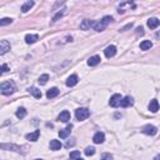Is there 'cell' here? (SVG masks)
Segmentation results:
<instances>
[{"mask_svg":"<svg viewBox=\"0 0 160 160\" xmlns=\"http://www.w3.org/2000/svg\"><path fill=\"white\" fill-rule=\"evenodd\" d=\"M15 90V84L13 81H5L0 85V91H1L3 95H10L13 94Z\"/></svg>","mask_w":160,"mask_h":160,"instance_id":"cell-1","label":"cell"},{"mask_svg":"<svg viewBox=\"0 0 160 160\" xmlns=\"http://www.w3.org/2000/svg\"><path fill=\"white\" fill-rule=\"evenodd\" d=\"M113 20V18L111 16H104L103 19L100 20V21H98V23H95V25H94V30H96V31H104L105 29H106V26H108V24Z\"/></svg>","mask_w":160,"mask_h":160,"instance_id":"cell-2","label":"cell"},{"mask_svg":"<svg viewBox=\"0 0 160 160\" xmlns=\"http://www.w3.org/2000/svg\"><path fill=\"white\" fill-rule=\"evenodd\" d=\"M75 116H76V119L79 121L85 120V119H88L90 116V111L88 110L86 108H80V109H78V110L75 111Z\"/></svg>","mask_w":160,"mask_h":160,"instance_id":"cell-3","label":"cell"},{"mask_svg":"<svg viewBox=\"0 0 160 160\" xmlns=\"http://www.w3.org/2000/svg\"><path fill=\"white\" fill-rule=\"evenodd\" d=\"M121 100H123V98H121L120 94H114L113 96L110 98V100H109V104H110V106H113V108H118V106H120Z\"/></svg>","mask_w":160,"mask_h":160,"instance_id":"cell-4","label":"cell"},{"mask_svg":"<svg viewBox=\"0 0 160 160\" xmlns=\"http://www.w3.org/2000/svg\"><path fill=\"white\" fill-rule=\"evenodd\" d=\"M143 133L146 135H155L156 133H158V129H156L154 125H150V124H148V125H145L144 128H143Z\"/></svg>","mask_w":160,"mask_h":160,"instance_id":"cell-5","label":"cell"},{"mask_svg":"<svg viewBox=\"0 0 160 160\" xmlns=\"http://www.w3.org/2000/svg\"><path fill=\"white\" fill-rule=\"evenodd\" d=\"M10 48L11 46H10L9 42H6V40H1V42H0V55H4L6 52H9Z\"/></svg>","mask_w":160,"mask_h":160,"instance_id":"cell-6","label":"cell"},{"mask_svg":"<svg viewBox=\"0 0 160 160\" xmlns=\"http://www.w3.org/2000/svg\"><path fill=\"white\" fill-rule=\"evenodd\" d=\"M104 54L106 58H113L116 54V46L115 45H109L106 49L104 50Z\"/></svg>","mask_w":160,"mask_h":160,"instance_id":"cell-7","label":"cell"},{"mask_svg":"<svg viewBox=\"0 0 160 160\" xmlns=\"http://www.w3.org/2000/svg\"><path fill=\"white\" fill-rule=\"evenodd\" d=\"M94 25H95V21H93V20H89V19H85L81 21L80 24V28L83 29V30H88V29H90L91 26L94 28Z\"/></svg>","mask_w":160,"mask_h":160,"instance_id":"cell-8","label":"cell"},{"mask_svg":"<svg viewBox=\"0 0 160 160\" xmlns=\"http://www.w3.org/2000/svg\"><path fill=\"white\" fill-rule=\"evenodd\" d=\"M58 120L59 121H63V123H68L70 120V113L68 110H64V111H61L60 115L58 116Z\"/></svg>","mask_w":160,"mask_h":160,"instance_id":"cell-9","label":"cell"},{"mask_svg":"<svg viewBox=\"0 0 160 160\" xmlns=\"http://www.w3.org/2000/svg\"><path fill=\"white\" fill-rule=\"evenodd\" d=\"M71 128H73V125L70 124V125H68L65 129H61V130L59 131V137H60L61 139L68 138V137H69V134H70V131H71Z\"/></svg>","mask_w":160,"mask_h":160,"instance_id":"cell-10","label":"cell"},{"mask_svg":"<svg viewBox=\"0 0 160 160\" xmlns=\"http://www.w3.org/2000/svg\"><path fill=\"white\" fill-rule=\"evenodd\" d=\"M40 137V130H35L34 133H30V134H26V140L29 141H36Z\"/></svg>","mask_w":160,"mask_h":160,"instance_id":"cell-11","label":"cell"},{"mask_svg":"<svg viewBox=\"0 0 160 160\" xmlns=\"http://www.w3.org/2000/svg\"><path fill=\"white\" fill-rule=\"evenodd\" d=\"M133 104H134V100H133V98L131 96H125L124 99L121 100L120 106H123V108H129V106H131Z\"/></svg>","mask_w":160,"mask_h":160,"instance_id":"cell-12","label":"cell"},{"mask_svg":"<svg viewBox=\"0 0 160 160\" xmlns=\"http://www.w3.org/2000/svg\"><path fill=\"white\" fill-rule=\"evenodd\" d=\"M38 40H39V35H36V34H28V35L25 36L26 44H34L35 42H38Z\"/></svg>","mask_w":160,"mask_h":160,"instance_id":"cell-13","label":"cell"},{"mask_svg":"<svg viewBox=\"0 0 160 160\" xmlns=\"http://www.w3.org/2000/svg\"><path fill=\"white\" fill-rule=\"evenodd\" d=\"M104 140H105V135H104V133H100V131L96 133L93 138V141L95 144H101V143H104Z\"/></svg>","mask_w":160,"mask_h":160,"instance_id":"cell-14","label":"cell"},{"mask_svg":"<svg viewBox=\"0 0 160 160\" xmlns=\"http://www.w3.org/2000/svg\"><path fill=\"white\" fill-rule=\"evenodd\" d=\"M78 75H75V74H73V75H70L69 78H68V80H66V85L68 86H75V85L78 84Z\"/></svg>","mask_w":160,"mask_h":160,"instance_id":"cell-15","label":"cell"},{"mask_svg":"<svg viewBox=\"0 0 160 160\" xmlns=\"http://www.w3.org/2000/svg\"><path fill=\"white\" fill-rule=\"evenodd\" d=\"M160 25V20L156 19V18H150L148 20V26L150 29H156L158 26Z\"/></svg>","mask_w":160,"mask_h":160,"instance_id":"cell-16","label":"cell"},{"mask_svg":"<svg viewBox=\"0 0 160 160\" xmlns=\"http://www.w3.org/2000/svg\"><path fill=\"white\" fill-rule=\"evenodd\" d=\"M100 60H101V58L99 55H94V56H91L89 60H88V65L89 66H95V65H98V64L100 63Z\"/></svg>","mask_w":160,"mask_h":160,"instance_id":"cell-17","label":"cell"},{"mask_svg":"<svg viewBox=\"0 0 160 160\" xmlns=\"http://www.w3.org/2000/svg\"><path fill=\"white\" fill-rule=\"evenodd\" d=\"M149 110H150L151 113H156V111L159 110V103L156 99H153L150 103H149Z\"/></svg>","mask_w":160,"mask_h":160,"instance_id":"cell-18","label":"cell"},{"mask_svg":"<svg viewBox=\"0 0 160 160\" xmlns=\"http://www.w3.org/2000/svg\"><path fill=\"white\" fill-rule=\"evenodd\" d=\"M58 95H59V89H58V88H52V89L48 90L46 98H48V99H53V98L58 96Z\"/></svg>","mask_w":160,"mask_h":160,"instance_id":"cell-19","label":"cell"},{"mask_svg":"<svg viewBox=\"0 0 160 160\" xmlns=\"http://www.w3.org/2000/svg\"><path fill=\"white\" fill-rule=\"evenodd\" d=\"M29 93L31 94L34 98H36V99H40V98H42V91H40L38 88H35V86L29 88Z\"/></svg>","mask_w":160,"mask_h":160,"instance_id":"cell-20","label":"cell"},{"mask_svg":"<svg viewBox=\"0 0 160 160\" xmlns=\"http://www.w3.org/2000/svg\"><path fill=\"white\" fill-rule=\"evenodd\" d=\"M1 149H11V150H14V151H18V153H20L21 151V148L20 146H16V145H13V144H1Z\"/></svg>","mask_w":160,"mask_h":160,"instance_id":"cell-21","label":"cell"},{"mask_svg":"<svg viewBox=\"0 0 160 160\" xmlns=\"http://www.w3.org/2000/svg\"><path fill=\"white\" fill-rule=\"evenodd\" d=\"M50 149H52V150H60L61 149V143L59 140L53 139V140L50 141Z\"/></svg>","mask_w":160,"mask_h":160,"instance_id":"cell-22","label":"cell"},{"mask_svg":"<svg viewBox=\"0 0 160 160\" xmlns=\"http://www.w3.org/2000/svg\"><path fill=\"white\" fill-rule=\"evenodd\" d=\"M153 46V43L150 40H144V42L140 43V49L141 50H149Z\"/></svg>","mask_w":160,"mask_h":160,"instance_id":"cell-23","label":"cell"},{"mask_svg":"<svg viewBox=\"0 0 160 160\" xmlns=\"http://www.w3.org/2000/svg\"><path fill=\"white\" fill-rule=\"evenodd\" d=\"M33 6H34V1H26L25 4L21 6V11L23 13H28L29 10L33 8Z\"/></svg>","mask_w":160,"mask_h":160,"instance_id":"cell-24","label":"cell"},{"mask_svg":"<svg viewBox=\"0 0 160 160\" xmlns=\"http://www.w3.org/2000/svg\"><path fill=\"white\" fill-rule=\"evenodd\" d=\"M16 116L19 119H23L26 116V109L25 108H19L18 110H16Z\"/></svg>","mask_w":160,"mask_h":160,"instance_id":"cell-25","label":"cell"},{"mask_svg":"<svg viewBox=\"0 0 160 160\" xmlns=\"http://www.w3.org/2000/svg\"><path fill=\"white\" fill-rule=\"evenodd\" d=\"M48 80H49V75H48V74H43V75L39 78L38 81H39L40 85H45L48 83Z\"/></svg>","mask_w":160,"mask_h":160,"instance_id":"cell-26","label":"cell"},{"mask_svg":"<svg viewBox=\"0 0 160 160\" xmlns=\"http://www.w3.org/2000/svg\"><path fill=\"white\" fill-rule=\"evenodd\" d=\"M13 23V19L10 18H3L1 20H0V26H5L8 25V24H11Z\"/></svg>","mask_w":160,"mask_h":160,"instance_id":"cell-27","label":"cell"},{"mask_svg":"<svg viewBox=\"0 0 160 160\" xmlns=\"http://www.w3.org/2000/svg\"><path fill=\"white\" fill-rule=\"evenodd\" d=\"M95 154V149L93 148V146H88L86 149H85V155L86 156H91Z\"/></svg>","mask_w":160,"mask_h":160,"instance_id":"cell-28","label":"cell"},{"mask_svg":"<svg viewBox=\"0 0 160 160\" xmlns=\"http://www.w3.org/2000/svg\"><path fill=\"white\" fill-rule=\"evenodd\" d=\"M78 158H80V151H73V153H70V159L71 160H76Z\"/></svg>","mask_w":160,"mask_h":160,"instance_id":"cell-29","label":"cell"},{"mask_svg":"<svg viewBox=\"0 0 160 160\" xmlns=\"http://www.w3.org/2000/svg\"><path fill=\"white\" fill-rule=\"evenodd\" d=\"M75 145V139H70V140H68L66 141V148H70V146H74Z\"/></svg>","mask_w":160,"mask_h":160,"instance_id":"cell-30","label":"cell"},{"mask_svg":"<svg viewBox=\"0 0 160 160\" xmlns=\"http://www.w3.org/2000/svg\"><path fill=\"white\" fill-rule=\"evenodd\" d=\"M101 160H113V155H110V154H103V155H101Z\"/></svg>","mask_w":160,"mask_h":160,"instance_id":"cell-31","label":"cell"},{"mask_svg":"<svg viewBox=\"0 0 160 160\" xmlns=\"http://www.w3.org/2000/svg\"><path fill=\"white\" fill-rule=\"evenodd\" d=\"M63 14H64V11H59V13H58V14H56V15H55V16H54V18H53V21H56L58 19H59V18H61V16H63Z\"/></svg>","mask_w":160,"mask_h":160,"instance_id":"cell-32","label":"cell"},{"mask_svg":"<svg viewBox=\"0 0 160 160\" xmlns=\"http://www.w3.org/2000/svg\"><path fill=\"white\" fill-rule=\"evenodd\" d=\"M9 70V66L6 65V64H3L1 65V74H4V73H6V71Z\"/></svg>","mask_w":160,"mask_h":160,"instance_id":"cell-33","label":"cell"},{"mask_svg":"<svg viewBox=\"0 0 160 160\" xmlns=\"http://www.w3.org/2000/svg\"><path fill=\"white\" fill-rule=\"evenodd\" d=\"M131 28H133V24L130 23V24H128L127 26H124V28L121 29V31H125V30H127V29H131Z\"/></svg>","mask_w":160,"mask_h":160,"instance_id":"cell-34","label":"cell"},{"mask_svg":"<svg viewBox=\"0 0 160 160\" xmlns=\"http://www.w3.org/2000/svg\"><path fill=\"white\" fill-rule=\"evenodd\" d=\"M138 33H140V34L144 33V31H143V28H141V26H140V28H138Z\"/></svg>","mask_w":160,"mask_h":160,"instance_id":"cell-35","label":"cell"},{"mask_svg":"<svg viewBox=\"0 0 160 160\" xmlns=\"http://www.w3.org/2000/svg\"><path fill=\"white\" fill-rule=\"evenodd\" d=\"M154 160H160V154H158V155H156L155 158H154Z\"/></svg>","mask_w":160,"mask_h":160,"instance_id":"cell-36","label":"cell"},{"mask_svg":"<svg viewBox=\"0 0 160 160\" xmlns=\"http://www.w3.org/2000/svg\"><path fill=\"white\" fill-rule=\"evenodd\" d=\"M76 160H84V159H81V158H78Z\"/></svg>","mask_w":160,"mask_h":160,"instance_id":"cell-37","label":"cell"},{"mask_svg":"<svg viewBox=\"0 0 160 160\" xmlns=\"http://www.w3.org/2000/svg\"><path fill=\"white\" fill-rule=\"evenodd\" d=\"M35 160H43V159H35Z\"/></svg>","mask_w":160,"mask_h":160,"instance_id":"cell-38","label":"cell"}]
</instances>
